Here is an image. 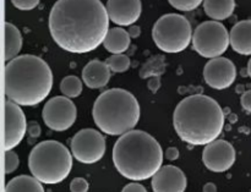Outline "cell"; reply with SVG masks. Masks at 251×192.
I'll return each mask as SVG.
<instances>
[{"instance_id":"cell-1","label":"cell","mask_w":251,"mask_h":192,"mask_svg":"<svg viewBox=\"0 0 251 192\" xmlns=\"http://www.w3.org/2000/svg\"><path fill=\"white\" fill-rule=\"evenodd\" d=\"M109 20L100 0H58L49 14L48 27L59 48L85 54L103 44Z\"/></svg>"},{"instance_id":"cell-2","label":"cell","mask_w":251,"mask_h":192,"mask_svg":"<svg viewBox=\"0 0 251 192\" xmlns=\"http://www.w3.org/2000/svg\"><path fill=\"white\" fill-rule=\"evenodd\" d=\"M173 125L181 141L206 146L216 141L225 126V114L213 98L194 95L184 98L173 114Z\"/></svg>"},{"instance_id":"cell-3","label":"cell","mask_w":251,"mask_h":192,"mask_svg":"<svg viewBox=\"0 0 251 192\" xmlns=\"http://www.w3.org/2000/svg\"><path fill=\"white\" fill-rule=\"evenodd\" d=\"M53 87V72L48 64L36 55L16 56L4 70V91L7 100L20 107H34L43 102Z\"/></svg>"},{"instance_id":"cell-4","label":"cell","mask_w":251,"mask_h":192,"mask_svg":"<svg viewBox=\"0 0 251 192\" xmlns=\"http://www.w3.org/2000/svg\"><path fill=\"white\" fill-rule=\"evenodd\" d=\"M113 163L124 178L132 181L147 180L162 168L163 151L153 136L142 130H131L115 142Z\"/></svg>"},{"instance_id":"cell-5","label":"cell","mask_w":251,"mask_h":192,"mask_svg":"<svg viewBox=\"0 0 251 192\" xmlns=\"http://www.w3.org/2000/svg\"><path fill=\"white\" fill-rule=\"evenodd\" d=\"M92 117L98 129L109 136H122L134 130L140 120V104L132 93L112 88L95 100Z\"/></svg>"},{"instance_id":"cell-6","label":"cell","mask_w":251,"mask_h":192,"mask_svg":"<svg viewBox=\"0 0 251 192\" xmlns=\"http://www.w3.org/2000/svg\"><path fill=\"white\" fill-rule=\"evenodd\" d=\"M32 175L46 185H55L68 178L73 169V153L54 140L36 144L28 156Z\"/></svg>"},{"instance_id":"cell-7","label":"cell","mask_w":251,"mask_h":192,"mask_svg":"<svg viewBox=\"0 0 251 192\" xmlns=\"http://www.w3.org/2000/svg\"><path fill=\"white\" fill-rule=\"evenodd\" d=\"M193 34L188 19L178 14L163 15L154 22L152 28V38L157 48L169 54L185 50L193 42Z\"/></svg>"},{"instance_id":"cell-8","label":"cell","mask_w":251,"mask_h":192,"mask_svg":"<svg viewBox=\"0 0 251 192\" xmlns=\"http://www.w3.org/2000/svg\"><path fill=\"white\" fill-rule=\"evenodd\" d=\"M230 44L229 32L218 21H205L193 34V47L199 55L207 59L222 56Z\"/></svg>"},{"instance_id":"cell-9","label":"cell","mask_w":251,"mask_h":192,"mask_svg":"<svg viewBox=\"0 0 251 192\" xmlns=\"http://www.w3.org/2000/svg\"><path fill=\"white\" fill-rule=\"evenodd\" d=\"M71 153L82 164H95L105 153V139L95 129H83L71 140Z\"/></svg>"},{"instance_id":"cell-10","label":"cell","mask_w":251,"mask_h":192,"mask_svg":"<svg viewBox=\"0 0 251 192\" xmlns=\"http://www.w3.org/2000/svg\"><path fill=\"white\" fill-rule=\"evenodd\" d=\"M76 105L70 98L53 97L46 103L42 112L43 121L53 131H66L76 121Z\"/></svg>"},{"instance_id":"cell-11","label":"cell","mask_w":251,"mask_h":192,"mask_svg":"<svg viewBox=\"0 0 251 192\" xmlns=\"http://www.w3.org/2000/svg\"><path fill=\"white\" fill-rule=\"evenodd\" d=\"M237 153L232 144L225 140H216L206 144L202 151V162L208 170L213 173H225L235 163Z\"/></svg>"},{"instance_id":"cell-12","label":"cell","mask_w":251,"mask_h":192,"mask_svg":"<svg viewBox=\"0 0 251 192\" xmlns=\"http://www.w3.org/2000/svg\"><path fill=\"white\" fill-rule=\"evenodd\" d=\"M237 68L227 58L210 59L203 68V80L213 90H226L234 83Z\"/></svg>"},{"instance_id":"cell-13","label":"cell","mask_w":251,"mask_h":192,"mask_svg":"<svg viewBox=\"0 0 251 192\" xmlns=\"http://www.w3.org/2000/svg\"><path fill=\"white\" fill-rule=\"evenodd\" d=\"M27 131V122L21 107L11 100L5 102V141L4 149L11 151L19 146Z\"/></svg>"},{"instance_id":"cell-14","label":"cell","mask_w":251,"mask_h":192,"mask_svg":"<svg viewBox=\"0 0 251 192\" xmlns=\"http://www.w3.org/2000/svg\"><path fill=\"white\" fill-rule=\"evenodd\" d=\"M153 192H184L188 180L181 169L174 166H163L152 178Z\"/></svg>"},{"instance_id":"cell-15","label":"cell","mask_w":251,"mask_h":192,"mask_svg":"<svg viewBox=\"0 0 251 192\" xmlns=\"http://www.w3.org/2000/svg\"><path fill=\"white\" fill-rule=\"evenodd\" d=\"M107 11L110 21L119 27L132 26L141 16V0H108Z\"/></svg>"},{"instance_id":"cell-16","label":"cell","mask_w":251,"mask_h":192,"mask_svg":"<svg viewBox=\"0 0 251 192\" xmlns=\"http://www.w3.org/2000/svg\"><path fill=\"white\" fill-rule=\"evenodd\" d=\"M110 71L112 70L104 61L92 60L83 68L82 80L88 88H102L109 82Z\"/></svg>"},{"instance_id":"cell-17","label":"cell","mask_w":251,"mask_h":192,"mask_svg":"<svg viewBox=\"0 0 251 192\" xmlns=\"http://www.w3.org/2000/svg\"><path fill=\"white\" fill-rule=\"evenodd\" d=\"M230 46L240 55H251V20L239 21L229 32Z\"/></svg>"},{"instance_id":"cell-18","label":"cell","mask_w":251,"mask_h":192,"mask_svg":"<svg viewBox=\"0 0 251 192\" xmlns=\"http://www.w3.org/2000/svg\"><path fill=\"white\" fill-rule=\"evenodd\" d=\"M130 42H131V37L126 29L122 27H114L108 31L107 37L103 42V47L105 50L112 54H123L129 49Z\"/></svg>"},{"instance_id":"cell-19","label":"cell","mask_w":251,"mask_h":192,"mask_svg":"<svg viewBox=\"0 0 251 192\" xmlns=\"http://www.w3.org/2000/svg\"><path fill=\"white\" fill-rule=\"evenodd\" d=\"M203 10L213 21H222L233 15L235 0H203Z\"/></svg>"},{"instance_id":"cell-20","label":"cell","mask_w":251,"mask_h":192,"mask_svg":"<svg viewBox=\"0 0 251 192\" xmlns=\"http://www.w3.org/2000/svg\"><path fill=\"white\" fill-rule=\"evenodd\" d=\"M21 49V32L12 24L5 22V60L10 61L16 58Z\"/></svg>"},{"instance_id":"cell-21","label":"cell","mask_w":251,"mask_h":192,"mask_svg":"<svg viewBox=\"0 0 251 192\" xmlns=\"http://www.w3.org/2000/svg\"><path fill=\"white\" fill-rule=\"evenodd\" d=\"M5 192H44V189L34 176L20 175L6 184Z\"/></svg>"},{"instance_id":"cell-22","label":"cell","mask_w":251,"mask_h":192,"mask_svg":"<svg viewBox=\"0 0 251 192\" xmlns=\"http://www.w3.org/2000/svg\"><path fill=\"white\" fill-rule=\"evenodd\" d=\"M60 91L68 98H76L82 93V82L77 76H66L60 82Z\"/></svg>"},{"instance_id":"cell-23","label":"cell","mask_w":251,"mask_h":192,"mask_svg":"<svg viewBox=\"0 0 251 192\" xmlns=\"http://www.w3.org/2000/svg\"><path fill=\"white\" fill-rule=\"evenodd\" d=\"M107 65L109 66L113 72H125L130 68V59L125 54H113L110 58L105 60Z\"/></svg>"},{"instance_id":"cell-24","label":"cell","mask_w":251,"mask_h":192,"mask_svg":"<svg viewBox=\"0 0 251 192\" xmlns=\"http://www.w3.org/2000/svg\"><path fill=\"white\" fill-rule=\"evenodd\" d=\"M169 4L179 11H193L198 9L203 0H168Z\"/></svg>"},{"instance_id":"cell-25","label":"cell","mask_w":251,"mask_h":192,"mask_svg":"<svg viewBox=\"0 0 251 192\" xmlns=\"http://www.w3.org/2000/svg\"><path fill=\"white\" fill-rule=\"evenodd\" d=\"M20 159L15 152L5 151V174H11L19 168Z\"/></svg>"},{"instance_id":"cell-26","label":"cell","mask_w":251,"mask_h":192,"mask_svg":"<svg viewBox=\"0 0 251 192\" xmlns=\"http://www.w3.org/2000/svg\"><path fill=\"white\" fill-rule=\"evenodd\" d=\"M41 0H11L12 5L16 9L22 10V11H28V10H33L37 5L39 4Z\"/></svg>"},{"instance_id":"cell-27","label":"cell","mask_w":251,"mask_h":192,"mask_svg":"<svg viewBox=\"0 0 251 192\" xmlns=\"http://www.w3.org/2000/svg\"><path fill=\"white\" fill-rule=\"evenodd\" d=\"M90 185L87 180L83 178H75L70 183V191L71 192H88Z\"/></svg>"},{"instance_id":"cell-28","label":"cell","mask_w":251,"mask_h":192,"mask_svg":"<svg viewBox=\"0 0 251 192\" xmlns=\"http://www.w3.org/2000/svg\"><path fill=\"white\" fill-rule=\"evenodd\" d=\"M240 103H242V107L245 112L251 113V90L243 93L242 98H240Z\"/></svg>"},{"instance_id":"cell-29","label":"cell","mask_w":251,"mask_h":192,"mask_svg":"<svg viewBox=\"0 0 251 192\" xmlns=\"http://www.w3.org/2000/svg\"><path fill=\"white\" fill-rule=\"evenodd\" d=\"M122 192H147L146 189H145L144 185L139 183H131L127 184L124 189H123Z\"/></svg>"},{"instance_id":"cell-30","label":"cell","mask_w":251,"mask_h":192,"mask_svg":"<svg viewBox=\"0 0 251 192\" xmlns=\"http://www.w3.org/2000/svg\"><path fill=\"white\" fill-rule=\"evenodd\" d=\"M166 158L168 161H176L179 158V149L176 147H169L166 151Z\"/></svg>"},{"instance_id":"cell-31","label":"cell","mask_w":251,"mask_h":192,"mask_svg":"<svg viewBox=\"0 0 251 192\" xmlns=\"http://www.w3.org/2000/svg\"><path fill=\"white\" fill-rule=\"evenodd\" d=\"M39 134H41V127H39L36 122L29 125V135H31L32 137H38Z\"/></svg>"},{"instance_id":"cell-32","label":"cell","mask_w":251,"mask_h":192,"mask_svg":"<svg viewBox=\"0 0 251 192\" xmlns=\"http://www.w3.org/2000/svg\"><path fill=\"white\" fill-rule=\"evenodd\" d=\"M129 34L131 38H137V37L141 34V29H140V27L137 26H131L129 28Z\"/></svg>"},{"instance_id":"cell-33","label":"cell","mask_w":251,"mask_h":192,"mask_svg":"<svg viewBox=\"0 0 251 192\" xmlns=\"http://www.w3.org/2000/svg\"><path fill=\"white\" fill-rule=\"evenodd\" d=\"M203 192H217V188L213 183H208L203 186Z\"/></svg>"},{"instance_id":"cell-34","label":"cell","mask_w":251,"mask_h":192,"mask_svg":"<svg viewBox=\"0 0 251 192\" xmlns=\"http://www.w3.org/2000/svg\"><path fill=\"white\" fill-rule=\"evenodd\" d=\"M248 73H249V76L251 77V58H250L249 63H248Z\"/></svg>"}]
</instances>
